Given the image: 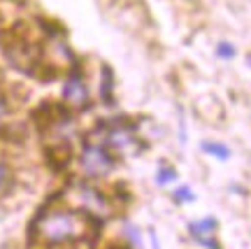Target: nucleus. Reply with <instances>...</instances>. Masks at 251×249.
I'll list each match as a JSON object with an SVG mask.
<instances>
[{"mask_svg":"<svg viewBox=\"0 0 251 249\" xmlns=\"http://www.w3.org/2000/svg\"><path fill=\"white\" fill-rule=\"evenodd\" d=\"M100 219L84 210L45 207L30 223L33 249H91L98 240Z\"/></svg>","mask_w":251,"mask_h":249,"instance_id":"obj_1","label":"nucleus"},{"mask_svg":"<svg viewBox=\"0 0 251 249\" xmlns=\"http://www.w3.org/2000/svg\"><path fill=\"white\" fill-rule=\"evenodd\" d=\"M98 140L93 142L105 144L112 154H126V156H135L144 149V144L137 138V128L135 124L126 121V119H114V121H105L98 126Z\"/></svg>","mask_w":251,"mask_h":249,"instance_id":"obj_2","label":"nucleus"},{"mask_svg":"<svg viewBox=\"0 0 251 249\" xmlns=\"http://www.w3.org/2000/svg\"><path fill=\"white\" fill-rule=\"evenodd\" d=\"M81 170L89 175V177H107L112 170L117 168V159L114 154L100 142H93V140H86L84 149H81L79 156Z\"/></svg>","mask_w":251,"mask_h":249,"instance_id":"obj_3","label":"nucleus"},{"mask_svg":"<svg viewBox=\"0 0 251 249\" xmlns=\"http://www.w3.org/2000/svg\"><path fill=\"white\" fill-rule=\"evenodd\" d=\"M70 198L79 205L84 212L93 214L96 219H100V217H109V210H112V207H109V200L105 198V194L98 191L96 187L86 184V182L75 184V187L70 189Z\"/></svg>","mask_w":251,"mask_h":249,"instance_id":"obj_4","label":"nucleus"},{"mask_svg":"<svg viewBox=\"0 0 251 249\" xmlns=\"http://www.w3.org/2000/svg\"><path fill=\"white\" fill-rule=\"evenodd\" d=\"M63 103L70 107V110H86L91 105V96H89V86L81 77V72L77 70V65H72L70 75L65 77L63 84Z\"/></svg>","mask_w":251,"mask_h":249,"instance_id":"obj_5","label":"nucleus"},{"mask_svg":"<svg viewBox=\"0 0 251 249\" xmlns=\"http://www.w3.org/2000/svg\"><path fill=\"white\" fill-rule=\"evenodd\" d=\"M219 228V221L214 217H205V219H198V221L188 223V235L196 240V238H207V235H214Z\"/></svg>","mask_w":251,"mask_h":249,"instance_id":"obj_6","label":"nucleus"},{"mask_svg":"<svg viewBox=\"0 0 251 249\" xmlns=\"http://www.w3.org/2000/svg\"><path fill=\"white\" fill-rule=\"evenodd\" d=\"M100 98L105 105H112L114 103V72L109 65H102L100 68Z\"/></svg>","mask_w":251,"mask_h":249,"instance_id":"obj_7","label":"nucleus"},{"mask_svg":"<svg viewBox=\"0 0 251 249\" xmlns=\"http://www.w3.org/2000/svg\"><path fill=\"white\" fill-rule=\"evenodd\" d=\"M200 149L205 151L207 156H214V159H219V161H228L230 156H233V151H230L228 144L214 142V140H205V142H200Z\"/></svg>","mask_w":251,"mask_h":249,"instance_id":"obj_8","label":"nucleus"},{"mask_svg":"<svg viewBox=\"0 0 251 249\" xmlns=\"http://www.w3.org/2000/svg\"><path fill=\"white\" fill-rule=\"evenodd\" d=\"M177 177H179V172H177L175 166H161V168L156 170V184H158V187H168V184H172Z\"/></svg>","mask_w":251,"mask_h":249,"instance_id":"obj_9","label":"nucleus"},{"mask_svg":"<svg viewBox=\"0 0 251 249\" xmlns=\"http://www.w3.org/2000/svg\"><path fill=\"white\" fill-rule=\"evenodd\" d=\"M172 200L177 205H188V203H196V191L191 187H186V184H181V187H177L175 191H172Z\"/></svg>","mask_w":251,"mask_h":249,"instance_id":"obj_10","label":"nucleus"},{"mask_svg":"<svg viewBox=\"0 0 251 249\" xmlns=\"http://www.w3.org/2000/svg\"><path fill=\"white\" fill-rule=\"evenodd\" d=\"M124 233H126V238H128V242H130V247L133 249H142V233H140V228L135 226V223L130 221H124Z\"/></svg>","mask_w":251,"mask_h":249,"instance_id":"obj_11","label":"nucleus"},{"mask_svg":"<svg viewBox=\"0 0 251 249\" xmlns=\"http://www.w3.org/2000/svg\"><path fill=\"white\" fill-rule=\"evenodd\" d=\"M9 189H12V170L0 161V196H5Z\"/></svg>","mask_w":251,"mask_h":249,"instance_id":"obj_12","label":"nucleus"},{"mask_svg":"<svg viewBox=\"0 0 251 249\" xmlns=\"http://www.w3.org/2000/svg\"><path fill=\"white\" fill-rule=\"evenodd\" d=\"M216 56H219L221 61H233L235 56H237V49H235L230 42H219V45H216Z\"/></svg>","mask_w":251,"mask_h":249,"instance_id":"obj_13","label":"nucleus"},{"mask_svg":"<svg viewBox=\"0 0 251 249\" xmlns=\"http://www.w3.org/2000/svg\"><path fill=\"white\" fill-rule=\"evenodd\" d=\"M196 245H200V247H205V249H221V245L214 240V235H207V238H196Z\"/></svg>","mask_w":251,"mask_h":249,"instance_id":"obj_14","label":"nucleus"},{"mask_svg":"<svg viewBox=\"0 0 251 249\" xmlns=\"http://www.w3.org/2000/svg\"><path fill=\"white\" fill-rule=\"evenodd\" d=\"M5 114H7V98L0 93V119H2Z\"/></svg>","mask_w":251,"mask_h":249,"instance_id":"obj_15","label":"nucleus"},{"mask_svg":"<svg viewBox=\"0 0 251 249\" xmlns=\"http://www.w3.org/2000/svg\"><path fill=\"white\" fill-rule=\"evenodd\" d=\"M149 235H151V245H153V249H161V247H158V240H156V233L149 231Z\"/></svg>","mask_w":251,"mask_h":249,"instance_id":"obj_16","label":"nucleus"},{"mask_svg":"<svg viewBox=\"0 0 251 249\" xmlns=\"http://www.w3.org/2000/svg\"><path fill=\"white\" fill-rule=\"evenodd\" d=\"M247 65H249V68H251V52L247 54Z\"/></svg>","mask_w":251,"mask_h":249,"instance_id":"obj_17","label":"nucleus"},{"mask_svg":"<svg viewBox=\"0 0 251 249\" xmlns=\"http://www.w3.org/2000/svg\"><path fill=\"white\" fill-rule=\"evenodd\" d=\"M109 249H130V247H109Z\"/></svg>","mask_w":251,"mask_h":249,"instance_id":"obj_18","label":"nucleus"}]
</instances>
